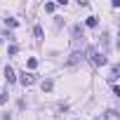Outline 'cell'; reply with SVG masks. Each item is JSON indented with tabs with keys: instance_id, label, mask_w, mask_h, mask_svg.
I'll return each mask as SVG.
<instances>
[{
	"instance_id": "cell-8",
	"label": "cell",
	"mask_w": 120,
	"mask_h": 120,
	"mask_svg": "<svg viewBox=\"0 0 120 120\" xmlns=\"http://www.w3.org/2000/svg\"><path fill=\"white\" fill-rule=\"evenodd\" d=\"M115 78H118V66H113V68H111V75H108V82H113V85H115Z\"/></svg>"
},
{
	"instance_id": "cell-15",
	"label": "cell",
	"mask_w": 120,
	"mask_h": 120,
	"mask_svg": "<svg viewBox=\"0 0 120 120\" xmlns=\"http://www.w3.org/2000/svg\"><path fill=\"white\" fill-rule=\"evenodd\" d=\"M0 45H3V40H0Z\"/></svg>"
},
{
	"instance_id": "cell-3",
	"label": "cell",
	"mask_w": 120,
	"mask_h": 120,
	"mask_svg": "<svg viewBox=\"0 0 120 120\" xmlns=\"http://www.w3.org/2000/svg\"><path fill=\"white\" fill-rule=\"evenodd\" d=\"M82 59H85V52H80V49H78V52H73V54L66 59V64H68V66H75V64H80V61H82Z\"/></svg>"
},
{
	"instance_id": "cell-12",
	"label": "cell",
	"mask_w": 120,
	"mask_h": 120,
	"mask_svg": "<svg viewBox=\"0 0 120 120\" xmlns=\"http://www.w3.org/2000/svg\"><path fill=\"white\" fill-rule=\"evenodd\" d=\"M54 10H56L54 3H47V5H45V12H54Z\"/></svg>"
},
{
	"instance_id": "cell-10",
	"label": "cell",
	"mask_w": 120,
	"mask_h": 120,
	"mask_svg": "<svg viewBox=\"0 0 120 120\" xmlns=\"http://www.w3.org/2000/svg\"><path fill=\"white\" fill-rule=\"evenodd\" d=\"M52 87H54V82H52V80H42V92H49Z\"/></svg>"
},
{
	"instance_id": "cell-14",
	"label": "cell",
	"mask_w": 120,
	"mask_h": 120,
	"mask_svg": "<svg viewBox=\"0 0 120 120\" xmlns=\"http://www.w3.org/2000/svg\"><path fill=\"white\" fill-rule=\"evenodd\" d=\"M0 104H7V92H3V94H0Z\"/></svg>"
},
{
	"instance_id": "cell-2",
	"label": "cell",
	"mask_w": 120,
	"mask_h": 120,
	"mask_svg": "<svg viewBox=\"0 0 120 120\" xmlns=\"http://www.w3.org/2000/svg\"><path fill=\"white\" fill-rule=\"evenodd\" d=\"M19 82H21L24 87H31V85L35 82V73H26V71H24V73L19 75Z\"/></svg>"
},
{
	"instance_id": "cell-5",
	"label": "cell",
	"mask_w": 120,
	"mask_h": 120,
	"mask_svg": "<svg viewBox=\"0 0 120 120\" xmlns=\"http://www.w3.org/2000/svg\"><path fill=\"white\" fill-rule=\"evenodd\" d=\"M71 35H73V40H80V38H82V24H75V26L71 28Z\"/></svg>"
},
{
	"instance_id": "cell-6",
	"label": "cell",
	"mask_w": 120,
	"mask_h": 120,
	"mask_svg": "<svg viewBox=\"0 0 120 120\" xmlns=\"http://www.w3.org/2000/svg\"><path fill=\"white\" fill-rule=\"evenodd\" d=\"M104 118H106V120H120V115H118V111H113V108H108V111L104 113Z\"/></svg>"
},
{
	"instance_id": "cell-9",
	"label": "cell",
	"mask_w": 120,
	"mask_h": 120,
	"mask_svg": "<svg viewBox=\"0 0 120 120\" xmlns=\"http://www.w3.org/2000/svg\"><path fill=\"white\" fill-rule=\"evenodd\" d=\"M5 26H10V28H17V26H19V21L10 17V19H5Z\"/></svg>"
},
{
	"instance_id": "cell-13",
	"label": "cell",
	"mask_w": 120,
	"mask_h": 120,
	"mask_svg": "<svg viewBox=\"0 0 120 120\" xmlns=\"http://www.w3.org/2000/svg\"><path fill=\"white\" fill-rule=\"evenodd\" d=\"M33 33H35V38H42V28H40V26H35V28H33Z\"/></svg>"
},
{
	"instance_id": "cell-4",
	"label": "cell",
	"mask_w": 120,
	"mask_h": 120,
	"mask_svg": "<svg viewBox=\"0 0 120 120\" xmlns=\"http://www.w3.org/2000/svg\"><path fill=\"white\" fill-rule=\"evenodd\" d=\"M5 80H7V85L17 82V73H14V68H12V66H5Z\"/></svg>"
},
{
	"instance_id": "cell-1",
	"label": "cell",
	"mask_w": 120,
	"mask_h": 120,
	"mask_svg": "<svg viewBox=\"0 0 120 120\" xmlns=\"http://www.w3.org/2000/svg\"><path fill=\"white\" fill-rule=\"evenodd\" d=\"M85 54H87V56L92 59V64H94V66H104V64H108V59H106V54H101V52H94L92 47H90V49H87Z\"/></svg>"
},
{
	"instance_id": "cell-7",
	"label": "cell",
	"mask_w": 120,
	"mask_h": 120,
	"mask_svg": "<svg viewBox=\"0 0 120 120\" xmlns=\"http://www.w3.org/2000/svg\"><path fill=\"white\" fill-rule=\"evenodd\" d=\"M85 26H90V28H97V26H99V19H97V17H90V19L85 21Z\"/></svg>"
},
{
	"instance_id": "cell-11",
	"label": "cell",
	"mask_w": 120,
	"mask_h": 120,
	"mask_svg": "<svg viewBox=\"0 0 120 120\" xmlns=\"http://www.w3.org/2000/svg\"><path fill=\"white\" fill-rule=\"evenodd\" d=\"M35 66H38V59H35V56H31V59H28V68H31V71H33V68H35Z\"/></svg>"
}]
</instances>
